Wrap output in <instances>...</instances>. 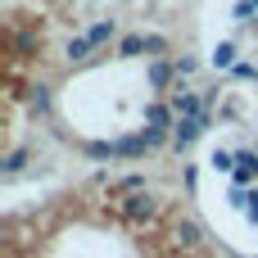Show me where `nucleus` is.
Returning a JSON list of instances; mask_svg holds the SVG:
<instances>
[{
  "label": "nucleus",
  "instance_id": "2",
  "mask_svg": "<svg viewBox=\"0 0 258 258\" xmlns=\"http://www.w3.org/2000/svg\"><path fill=\"white\" fill-rule=\"evenodd\" d=\"M209 127H213V118H209V113H204V118H177V132H172V145H177V150H186V145H190L195 136H204Z\"/></svg>",
  "mask_w": 258,
  "mask_h": 258
},
{
  "label": "nucleus",
  "instance_id": "17",
  "mask_svg": "<svg viewBox=\"0 0 258 258\" xmlns=\"http://www.w3.org/2000/svg\"><path fill=\"white\" fill-rule=\"evenodd\" d=\"M163 50H168L163 36H145V54H163Z\"/></svg>",
  "mask_w": 258,
  "mask_h": 258
},
{
  "label": "nucleus",
  "instance_id": "6",
  "mask_svg": "<svg viewBox=\"0 0 258 258\" xmlns=\"http://www.w3.org/2000/svg\"><path fill=\"white\" fill-rule=\"evenodd\" d=\"M145 127H150V132H168V127H172V109H168V104H150V109H145Z\"/></svg>",
  "mask_w": 258,
  "mask_h": 258
},
{
  "label": "nucleus",
  "instance_id": "9",
  "mask_svg": "<svg viewBox=\"0 0 258 258\" xmlns=\"http://www.w3.org/2000/svg\"><path fill=\"white\" fill-rule=\"evenodd\" d=\"M113 32H118V23H113V18H100V23H95V27L86 32V41H91V45H104V41H109Z\"/></svg>",
  "mask_w": 258,
  "mask_h": 258
},
{
  "label": "nucleus",
  "instance_id": "4",
  "mask_svg": "<svg viewBox=\"0 0 258 258\" xmlns=\"http://www.w3.org/2000/svg\"><path fill=\"white\" fill-rule=\"evenodd\" d=\"M172 240H177L181 249H195V245L204 240V231H200L195 222H186V218H181V222H172Z\"/></svg>",
  "mask_w": 258,
  "mask_h": 258
},
{
  "label": "nucleus",
  "instance_id": "5",
  "mask_svg": "<svg viewBox=\"0 0 258 258\" xmlns=\"http://www.w3.org/2000/svg\"><path fill=\"white\" fill-rule=\"evenodd\" d=\"M172 77H177V63H168V59H154V63H150V86H154V91H163Z\"/></svg>",
  "mask_w": 258,
  "mask_h": 258
},
{
  "label": "nucleus",
  "instance_id": "7",
  "mask_svg": "<svg viewBox=\"0 0 258 258\" xmlns=\"http://www.w3.org/2000/svg\"><path fill=\"white\" fill-rule=\"evenodd\" d=\"M258 181V154H236V186Z\"/></svg>",
  "mask_w": 258,
  "mask_h": 258
},
{
  "label": "nucleus",
  "instance_id": "11",
  "mask_svg": "<svg viewBox=\"0 0 258 258\" xmlns=\"http://www.w3.org/2000/svg\"><path fill=\"white\" fill-rule=\"evenodd\" d=\"M213 68H236V45H231V41H222V45L213 50Z\"/></svg>",
  "mask_w": 258,
  "mask_h": 258
},
{
  "label": "nucleus",
  "instance_id": "19",
  "mask_svg": "<svg viewBox=\"0 0 258 258\" xmlns=\"http://www.w3.org/2000/svg\"><path fill=\"white\" fill-rule=\"evenodd\" d=\"M195 73V59H177V77H190Z\"/></svg>",
  "mask_w": 258,
  "mask_h": 258
},
{
  "label": "nucleus",
  "instance_id": "12",
  "mask_svg": "<svg viewBox=\"0 0 258 258\" xmlns=\"http://www.w3.org/2000/svg\"><path fill=\"white\" fill-rule=\"evenodd\" d=\"M231 200H236V204H240V209H245V213H249V222H258V190H245V195H240V190H236V195H231Z\"/></svg>",
  "mask_w": 258,
  "mask_h": 258
},
{
  "label": "nucleus",
  "instance_id": "15",
  "mask_svg": "<svg viewBox=\"0 0 258 258\" xmlns=\"http://www.w3.org/2000/svg\"><path fill=\"white\" fill-rule=\"evenodd\" d=\"M23 163H27V150H9L5 154V172H18Z\"/></svg>",
  "mask_w": 258,
  "mask_h": 258
},
{
  "label": "nucleus",
  "instance_id": "1",
  "mask_svg": "<svg viewBox=\"0 0 258 258\" xmlns=\"http://www.w3.org/2000/svg\"><path fill=\"white\" fill-rule=\"evenodd\" d=\"M118 213H122V222H132V227H145V222H154V218H159V200H154L150 190H136V195L118 200Z\"/></svg>",
  "mask_w": 258,
  "mask_h": 258
},
{
  "label": "nucleus",
  "instance_id": "3",
  "mask_svg": "<svg viewBox=\"0 0 258 258\" xmlns=\"http://www.w3.org/2000/svg\"><path fill=\"white\" fill-rule=\"evenodd\" d=\"M172 113H177V118H204L209 109H204V100H200L195 91H181V86H177V95H172Z\"/></svg>",
  "mask_w": 258,
  "mask_h": 258
},
{
  "label": "nucleus",
  "instance_id": "8",
  "mask_svg": "<svg viewBox=\"0 0 258 258\" xmlns=\"http://www.w3.org/2000/svg\"><path fill=\"white\" fill-rule=\"evenodd\" d=\"M113 150H118V159H141L150 150V141L145 136H127V141H113Z\"/></svg>",
  "mask_w": 258,
  "mask_h": 258
},
{
  "label": "nucleus",
  "instance_id": "18",
  "mask_svg": "<svg viewBox=\"0 0 258 258\" xmlns=\"http://www.w3.org/2000/svg\"><path fill=\"white\" fill-rule=\"evenodd\" d=\"M231 77H258V68H254V63H236V68H231Z\"/></svg>",
  "mask_w": 258,
  "mask_h": 258
},
{
  "label": "nucleus",
  "instance_id": "14",
  "mask_svg": "<svg viewBox=\"0 0 258 258\" xmlns=\"http://www.w3.org/2000/svg\"><path fill=\"white\" fill-rule=\"evenodd\" d=\"M141 50H145V36H127V41L118 45V54H122V59H127V54H141Z\"/></svg>",
  "mask_w": 258,
  "mask_h": 258
},
{
  "label": "nucleus",
  "instance_id": "16",
  "mask_svg": "<svg viewBox=\"0 0 258 258\" xmlns=\"http://www.w3.org/2000/svg\"><path fill=\"white\" fill-rule=\"evenodd\" d=\"M209 163H213L218 172H236V159H231V154H222V150H218V154H213Z\"/></svg>",
  "mask_w": 258,
  "mask_h": 258
},
{
  "label": "nucleus",
  "instance_id": "13",
  "mask_svg": "<svg viewBox=\"0 0 258 258\" xmlns=\"http://www.w3.org/2000/svg\"><path fill=\"white\" fill-rule=\"evenodd\" d=\"M86 50H91L86 36H73V41H68V59H86Z\"/></svg>",
  "mask_w": 258,
  "mask_h": 258
},
{
  "label": "nucleus",
  "instance_id": "10",
  "mask_svg": "<svg viewBox=\"0 0 258 258\" xmlns=\"http://www.w3.org/2000/svg\"><path fill=\"white\" fill-rule=\"evenodd\" d=\"M27 109H32L36 118H45V113H50V91H45V86H32V95H27Z\"/></svg>",
  "mask_w": 258,
  "mask_h": 258
}]
</instances>
